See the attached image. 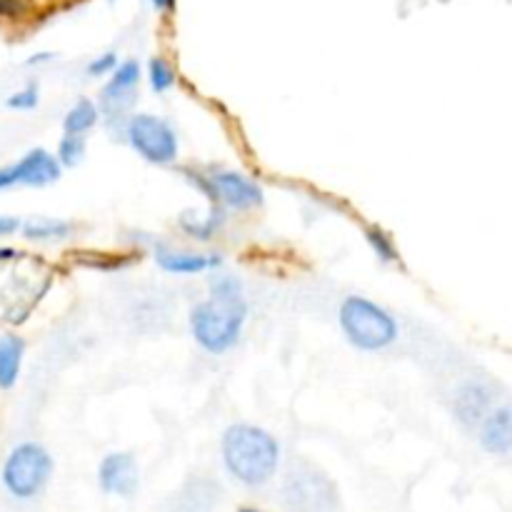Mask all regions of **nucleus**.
<instances>
[{"label":"nucleus","mask_w":512,"mask_h":512,"mask_svg":"<svg viewBox=\"0 0 512 512\" xmlns=\"http://www.w3.org/2000/svg\"><path fill=\"white\" fill-rule=\"evenodd\" d=\"M248 305L243 285L233 275H215L210 283V300L190 313V330L208 353H225L238 343L243 333Z\"/></svg>","instance_id":"nucleus-1"},{"label":"nucleus","mask_w":512,"mask_h":512,"mask_svg":"<svg viewBox=\"0 0 512 512\" xmlns=\"http://www.w3.org/2000/svg\"><path fill=\"white\" fill-rule=\"evenodd\" d=\"M280 448L270 433L255 425H233L223 438V460L230 475L245 485H263L278 468Z\"/></svg>","instance_id":"nucleus-2"},{"label":"nucleus","mask_w":512,"mask_h":512,"mask_svg":"<svg viewBox=\"0 0 512 512\" xmlns=\"http://www.w3.org/2000/svg\"><path fill=\"white\" fill-rule=\"evenodd\" d=\"M340 325L350 343L360 350H383L398 338V323L373 300L348 298L340 308Z\"/></svg>","instance_id":"nucleus-3"},{"label":"nucleus","mask_w":512,"mask_h":512,"mask_svg":"<svg viewBox=\"0 0 512 512\" xmlns=\"http://www.w3.org/2000/svg\"><path fill=\"white\" fill-rule=\"evenodd\" d=\"M50 470H53V460L43 445L20 443L5 458L3 485L13 498H35L48 483Z\"/></svg>","instance_id":"nucleus-4"},{"label":"nucleus","mask_w":512,"mask_h":512,"mask_svg":"<svg viewBox=\"0 0 512 512\" xmlns=\"http://www.w3.org/2000/svg\"><path fill=\"white\" fill-rule=\"evenodd\" d=\"M125 135H128V143L133 145L135 153L143 155L148 163L168 165L178 158V138H175L173 128L155 115H133L128 120Z\"/></svg>","instance_id":"nucleus-5"},{"label":"nucleus","mask_w":512,"mask_h":512,"mask_svg":"<svg viewBox=\"0 0 512 512\" xmlns=\"http://www.w3.org/2000/svg\"><path fill=\"white\" fill-rule=\"evenodd\" d=\"M60 178L58 155L48 153L43 148H35L25 153L18 163L0 168V190H8L13 185H30V188H43Z\"/></svg>","instance_id":"nucleus-6"},{"label":"nucleus","mask_w":512,"mask_h":512,"mask_svg":"<svg viewBox=\"0 0 512 512\" xmlns=\"http://www.w3.org/2000/svg\"><path fill=\"white\" fill-rule=\"evenodd\" d=\"M210 195L223 200L233 210H250L263 203V190L250 178L240 173H213L210 175Z\"/></svg>","instance_id":"nucleus-7"},{"label":"nucleus","mask_w":512,"mask_h":512,"mask_svg":"<svg viewBox=\"0 0 512 512\" xmlns=\"http://www.w3.org/2000/svg\"><path fill=\"white\" fill-rule=\"evenodd\" d=\"M140 83V65L135 60H125L113 70V78L103 88V108L110 115H118L133 105Z\"/></svg>","instance_id":"nucleus-8"},{"label":"nucleus","mask_w":512,"mask_h":512,"mask_svg":"<svg viewBox=\"0 0 512 512\" xmlns=\"http://www.w3.org/2000/svg\"><path fill=\"white\" fill-rule=\"evenodd\" d=\"M100 485H103L105 493L123 495V498L133 495L135 488H138V465H135L133 455H108L100 465Z\"/></svg>","instance_id":"nucleus-9"},{"label":"nucleus","mask_w":512,"mask_h":512,"mask_svg":"<svg viewBox=\"0 0 512 512\" xmlns=\"http://www.w3.org/2000/svg\"><path fill=\"white\" fill-rule=\"evenodd\" d=\"M155 260H158V265L165 270V273H175V275H195V273H203V270L218 268L220 265V258H215V255L180 253V250H168V248H158Z\"/></svg>","instance_id":"nucleus-10"},{"label":"nucleus","mask_w":512,"mask_h":512,"mask_svg":"<svg viewBox=\"0 0 512 512\" xmlns=\"http://www.w3.org/2000/svg\"><path fill=\"white\" fill-rule=\"evenodd\" d=\"M25 343L20 335H0V390H10L20 378Z\"/></svg>","instance_id":"nucleus-11"},{"label":"nucleus","mask_w":512,"mask_h":512,"mask_svg":"<svg viewBox=\"0 0 512 512\" xmlns=\"http://www.w3.org/2000/svg\"><path fill=\"white\" fill-rule=\"evenodd\" d=\"M483 443L493 453H503V450L512 448V410H500L485 423Z\"/></svg>","instance_id":"nucleus-12"},{"label":"nucleus","mask_w":512,"mask_h":512,"mask_svg":"<svg viewBox=\"0 0 512 512\" xmlns=\"http://www.w3.org/2000/svg\"><path fill=\"white\" fill-rule=\"evenodd\" d=\"M20 230L28 240H63L70 235V225L53 218H33L20 225Z\"/></svg>","instance_id":"nucleus-13"},{"label":"nucleus","mask_w":512,"mask_h":512,"mask_svg":"<svg viewBox=\"0 0 512 512\" xmlns=\"http://www.w3.org/2000/svg\"><path fill=\"white\" fill-rule=\"evenodd\" d=\"M95 120H98V108H95L90 100H80V103H75L73 108L68 110V115H65V133L70 135L88 133V130L95 125Z\"/></svg>","instance_id":"nucleus-14"},{"label":"nucleus","mask_w":512,"mask_h":512,"mask_svg":"<svg viewBox=\"0 0 512 512\" xmlns=\"http://www.w3.org/2000/svg\"><path fill=\"white\" fill-rule=\"evenodd\" d=\"M85 155V138L83 135H65L63 140H60V148H58V160L60 165H65V168H75V165L83 160Z\"/></svg>","instance_id":"nucleus-15"},{"label":"nucleus","mask_w":512,"mask_h":512,"mask_svg":"<svg viewBox=\"0 0 512 512\" xmlns=\"http://www.w3.org/2000/svg\"><path fill=\"white\" fill-rule=\"evenodd\" d=\"M148 75H150V85H153L155 93H165V90L173 88L175 83V75L173 68L165 63L163 58H153L148 63Z\"/></svg>","instance_id":"nucleus-16"},{"label":"nucleus","mask_w":512,"mask_h":512,"mask_svg":"<svg viewBox=\"0 0 512 512\" xmlns=\"http://www.w3.org/2000/svg\"><path fill=\"white\" fill-rule=\"evenodd\" d=\"M368 243L373 245L375 255H378L380 260H395V258H398V250H395L393 240H390L388 235H385L380 228H370L368 230Z\"/></svg>","instance_id":"nucleus-17"},{"label":"nucleus","mask_w":512,"mask_h":512,"mask_svg":"<svg viewBox=\"0 0 512 512\" xmlns=\"http://www.w3.org/2000/svg\"><path fill=\"white\" fill-rule=\"evenodd\" d=\"M38 105V88L35 85H25L23 90L13 93L8 98V108L13 110H30Z\"/></svg>","instance_id":"nucleus-18"},{"label":"nucleus","mask_w":512,"mask_h":512,"mask_svg":"<svg viewBox=\"0 0 512 512\" xmlns=\"http://www.w3.org/2000/svg\"><path fill=\"white\" fill-rule=\"evenodd\" d=\"M115 68H118V58H115V53H105L88 65V75H110Z\"/></svg>","instance_id":"nucleus-19"},{"label":"nucleus","mask_w":512,"mask_h":512,"mask_svg":"<svg viewBox=\"0 0 512 512\" xmlns=\"http://www.w3.org/2000/svg\"><path fill=\"white\" fill-rule=\"evenodd\" d=\"M23 13V3L20 0H0V15L3 18H13V15Z\"/></svg>","instance_id":"nucleus-20"},{"label":"nucleus","mask_w":512,"mask_h":512,"mask_svg":"<svg viewBox=\"0 0 512 512\" xmlns=\"http://www.w3.org/2000/svg\"><path fill=\"white\" fill-rule=\"evenodd\" d=\"M20 220L10 218V215H0V235H13L15 230H20Z\"/></svg>","instance_id":"nucleus-21"},{"label":"nucleus","mask_w":512,"mask_h":512,"mask_svg":"<svg viewBox=\"0 0 512 512\" xmlns=\"http://www.w3.org/2000/svg\"><path fill=\"white\" fill-rule=\"evenodd\" d=\"M18 250H13V248H5V245H0V263H5V260H13V258H18Z\"/></svg>","instance_id":"nucleus-22"},{"label":"nucleus","mask_w":512,"mask_h":512,"mask_svg":"<svg viewBox=\"0 0 512 512\" xmlns=\"http://www.w3.org/2000/svg\"><path fill=\"white\" fill-rule=\"evenodd\" d=\"M148 3L158 10H170L175 5V0H148Z\"/></svg>","instance_id":"nucleus-23"},{"label":"nucleus","mask_w":512,"mask_h":512,"mask_svg":"<svg viewBox=\"0 0 512 512\" xmlns=\"http://www.w3.org/2000/svg\"><path fill=\"white\" fill-rule=\"evenodd\" d=\"M240 512H260V510H250V508H245V510H240Z\"/></svg>","instance_id":"nucleus-24"}]
</instances>
